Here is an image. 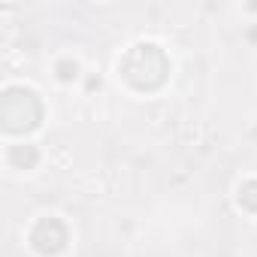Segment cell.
<instances>
[{
  "instance_id": "6da1fadb",
  "label": "cell",
  "mask_w": 257,
  "mask_h": 257,
  "mask_svg": "<svg viewBox=\"0 0 257 257\" xmlns=\"http://www.w3.org/2000/svg\"><path fill=\"white\" fill-rule=\"evenodd\" d=\"M58 70H61V79H64V82H70V79H76V64H61Z\"/></svg>"
}]
</instances>
